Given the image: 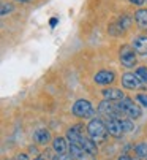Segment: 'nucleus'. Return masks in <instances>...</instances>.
Returning <instances> with one entry per match:
<instances>
[{"label":"nucleus","mask_w":147,"mask_h":160,"mask_svg":"<svg viewBox=\"0 0 147 160\" xmlns=\"http://www.w3.org/2000/svg\"><path fill=\"white\" fill-rule=\"evenodd\" d=\"M87 135L90 136V138H92L96 144H100V143H103V141L108 138L109 132H108L106 124H105L101 119H92V121L89 122V125H87Z\"/></svg>","instance_id":"1"},{"label":"nucleus","mask_w":147,"mask_h":160,"mask_svg":"<svg viewBox=\"0 0 147 160\" xmlns=\"http://www.w3.org/2000/svg\"><path fill=\"white\" fill-rule=\"evenodd\" d=\"M117 108L122 114V118H128V119H139L141 118V106H138L131 98H124V100H120L117 102Z\"/></svg>","instance_id":"2"},{"label":"nucleus","mask_w":147,"mask_h":160,"mask_svg":"<svg viewBox=\"0 0 147 160\" xmlns=\"http://www.w3.org/2000/svg\"><path fill=\"white\" fill-rule=\"evenodd\" d=\"M136 51L133 49V46H128V44H125V46L120 48V52H119V59H120V63L127 67V68H133L138 62V57H136Z\"/></svg>","instance_id":"3"},{"label":"nucleus","mask_w":147,"mask_h":160,"mask_svg":"<svg viewBox=\"0 0 147 160\" xmlns=\"http://www.w3.org/2000/svg\"><path fill=\"white\" fill-rule=\"evenodd\" d=\"M93 111H95V109H93L92 103H90L89 100H84V98L76 100L75 105H73V114H75L76 118H81V119L90 118L92 114H93Z\"/></svg>","instance_id":"4"},{"label":"nucleus","mask_w":147,"mask_h":160,"mask_svg":"<svg viewBox=\"0 0 147 160\" xmlns=\"http://www.w3.org/2000/svg\"><path fill=\"white\" fill-rule=\"evenodd\" d=\"M98 111H100V114H103V116H106L109 119H124L117 108V103L109 102V100H103L98 105Z\"/></svg>","instance_id":"5"},{"label":"nucleus","mask_w":147,"mask_h":160,"mask_svg":"<svg viewBox=\"0 0 147 160\" xmlns=\"http://www.w3.org/2000/svg\"><path fill=\"white\" fill-rule=\"evenodd\" d=\"M122 86L128 90H136V89H147V84L142 82L136 73H125L122 76Z\"/></svg>","instance_id":"6"},{"label":"nucleus","mask_w":147,"mask_h":160,"mask_svg":"<svg viewBox=\"0 0 147 160\" xmlns=\"http://www.w3.org/2000/svg\"><path fill=\"white\" fill-rule=\"evenodd\" d=\"M93 81L96 84H100V86H109L115 81V75L111 70H100L93 76Z\"/></svg>","instance_id":"7"},{"label":"nucleus","mask_w":147,"mask_h":160,"mask_svg":"<svg viewBox=\"0 0 147 160\" xmlns=\"http://www.w3.org/2000/svg\"><path fill=\"white\" fill-rule=\"evenodd\" d=\"M70 155L75 158V160H95V157L84 151L81 146H76V144H70Z\"/></svg>","instance_id":"8"},{"label":"nucleus","mask_w":147,"mask_h":160,"mask_svg":"<svg viewBox=\"0 0 147 160\" xmlns=\"http://www.w3.org/2000/svg\"><path fill=\"white\" fill-rule=\"evenodd\" d=\"M101 95L105 100H109V102H120L124 100L125 95L120 89H115V87H108V89H103L101 90Z\"/></svg>","instance_id":"9"},{"label":"nucleus","mask_w":147,"mask_h":160,"mask_svg":"<svg viewBox=\"0 0 147 160\" xmlns=\"http://www.w3.org/2000/svg\"><path fill=\"white\" fill-rule=\"evenodd\" d=\"M131 46L139 56H147V37L145 35L135 37L131 41Z\"/></svg>","instance_id":"10"},{"label":"nucleus","mask_w":147,"mask_h":160,"mask_svg":"<svg viewBox=\"0 0 147 160\" xmlns=\"http://www.w3.org/2000/svg\"><path fill=\"white\" fill-rule=\"evenodd\" d=\"M106 127H108L109 135H111V136H114V138H120V136L124 135V130H122L120 119H108Z\"/></svg>","instance_id":"11"},{"label":"nucleus","mask_w":147,"mask_h":160,"mask_svg":"<svg viewBox=\"0 0 147 160\" xmlns=\"http://www.w3.org/2000/svg\"><path fill=\"white\" fill-rule=\"evenodd\" d=\"M33 141L40 146H44L51 141V133H49L46 128H38L33 132Z\"/></svg>","instance_id":"12"},{"label":"nucleus","mask_w":147,"mask_h":160,"mask_svg":"<svg viewBox=\"0 0 147 160\" xmlns=\"http://www.w3.org/2000/svg\"><path fill=\"white\" fill-rule=\"evenodd\" d=\"M52 149L56 154H66L70 151V143H68V140L62 138V136H57L52 141Z\"/></svg>","instance_id":"13"},{"label":"nucleus","mask_w":147,"mask_h":160,"mask_svg":"<svg viewBox=\"0 0 147 160\" xmlns=\"http://www.w3.org/2000/svg\"><path fill=\"white\" fill-rule=\"evenodd\" d=\"M81 148H82L84 151L90 152L92 155H95V154L98 152V149H96V143L90 138L89 135H82V140H81Z\"/></svg>","instance_id":"14"},{"label":"nucleus","mask_w":147,"mask_h":160,"mask_svg":"<svg viewBox=\"0 0 147 160\" xmlns=\"http://www.w3.org/2000/svg\"><path fill=\"white\" fill-rule=\"evenodd\" d=\"M135 21L141 29L147 30V8H139L135 13Z\"/></svg>","instance_id":"15"},{"label":"nucleus","mask_w":147,"mask_h":160,"mask_svg":"<svg viewBox=\"0 0 147 160\" xmlns=\"http://www.w3.org/2000/svg\"><path fill=\"white\" fill-rule=\"evenodd\" d=\"M135 152H136L138 157H141V158H147V141L138 143L136 148H135Z\"/></svg>","instance_id":"16"},{"label":"nucleus","mask_w":147,"mask_h":160,"mask_svg":"<svg viewBox=\"0 0 147 160\" xmlns=\"http://www.w3.org/2000/svg\"><path fill=\"white\" fill-rule=\"evenodd\" d=\"M117 26L122 29V32L127 30V29L131 26V18H130V16H127V14L120 16V18H119V21H117Z\"/></svg>","instance_id":"17"},{"label":"nucleus","mask_w":147,"mask_h":160,"mask_svg":"<svg viewBox=\"0 0 147 160\" xmlns=\"http://www.w3.org/2000/svg\"><path fill=\"white\" fill-rule=\"evenodd\" d=\"M120 124H122V130H124V133L131 132L133 127H135V124H133L131 119H120Z\"/></svg>","instance_id":"18"},{"label":"nucleus","mask_w":147,"mask_h":160,"mask_svg":"<svg viewBox=\"0 0 147 160\" xmlns=\"http://www.w3.org/2000/svg\"><path fill=\"white\" fill-rule=\"evenodd\" d=\"M136 75H138V78H139L142 82L147 84V67H139V68H136Z\"/></svg>","instance_id":"19"},{"label":"nucleus","mask_w":147,"mask_h":160,"mask_svg":"<svg viewBox=\"0 0 147 160\" xmlns=\"http://www.w3.org/2000/svg\"><path fill=\"white\" fill-rule=\"evenodd\" d=\"M13 10H14L13 3H2V10H0V14H2V16H7V14L11 13Z\"/></svg>","instance_id":"20"},{"label":"nucleus","mask_w":147,"mask_h":160,"mask_svg":"<svg viewBox=\"0 0 147 160\" xmlns=\"http://www.w3.org/2000/svg\"><path fill=\"white\" fill-rule=\"evenodd\" d=\"M136 102L141 103V106H145L147 108V94H139L136 97Z\"/></svg>","instance_id":"21"},{"label":"nucleus","mask_w":147,"mask_h":160,"mask_svg":"<svg viewBox=\"0 0 147 160\" xmlns=\"http://www.w3.org/2000/svg\"><path fill=\"white\" fill-rule=\"evenodd\" d=\"M52 160H75L68 154H56V157H52Z\"/></svg>","instance_id":"22"},{"label":"nucleus","mask_w":147,"mask_h":160,"mask_svg":"<svg viewBox=\"0 0 147 160\" xmlns=\"http://www.w3.org/2000/svg\"><path fill=\"white\" fill-rule=\"evenodd\" d=\"M130 2H131L133 5H136V7H141V5L145 3V0H130Z\"/></svg>","instance_id":"23"},{"label":"nucleus","mask_w":147,"mask_h":160,"mask_svg":"<svg viewBox=\"0 0 147 160\" xmlns=\"http://www.w3.org/2000/svg\"><path fill=\"white\" fill-rule=\"evenodd\" d=\"M117 160H133V158H131V157H130L128 154H122V155H120V157H119Z\"/></svg>","instance_id":"24"},{"label":"nucleus","mask_w":147,"mask_h":160,"mask_svg":"<svg viewBox=\"0 0 147 160\" xmlns=\"http://www.w3.org/2000/svg\"><path fill=\"white\" fill-rule=\"evenodd\" d=\"M57 21H59L57 18H52V19H51V27H56V24H57Z\"/></svg>","instance_id":"25"},{"label":"nucleus","mask_w":147,"mask_h":160,"mask_svg":"<svg viewBox=\"0 0 147 160\" xmlns=\"http://www.w3.org/2000/svg\"><path fill=\"white\" fill-rule=\"evenodd\" d=\"M16 160H27V155H26V154H21V155H17Z\"/></svg>","instance_id":"26"},{"label":"nucleus","mask_w":147,"mask_h":160,"mask_svg":"<svg viewBox=\"0 0 147 160\" xmlns=\"http://www.w3.org/2000/svg\"><path fill=\"white\" fill-rule=\"evenodd\" d=\"M133 160H142V158H141V157H135Z\"/></svg>","instance_id":"27"},{"label":"nucleus","mask_w":147,"mask_h":160,"mask_svg":"<svg viewBox=\"0 0 147 160\" xmlns=\"http://www.w3.org/2000/svg\"><path fill=\"white\" fill-rule=\"evenodd\" d=\"M16 2H29V0H16Z\"/></svg>","instance_id":"28"},{"label":"nucleus","mask_w":147,"mask_h":160,"mask_svg":"<svg viewBox=\"0 0 147 160\" xmlns=\"http://www.w3.org/2000/svg\"><path fill=\"white\" fill-rule=\"evenodd\" d=\"M35 160H44V158H41V157H38V158H35Z\"/></svg>","instance_id":"29"},{"label":"nucleus","mask_w":147,"mask_h":160,"mask_svg":"<svg viewBox=\"0 0 147 160\" xmlns=\"http://www.w3.org/2000/svg\"><path fill=\"white\" fill-rule=\"evenodd\" d=\"M145 2H147V0H145Z\"/></svg>","instance_id":"30"}]
</instances>
